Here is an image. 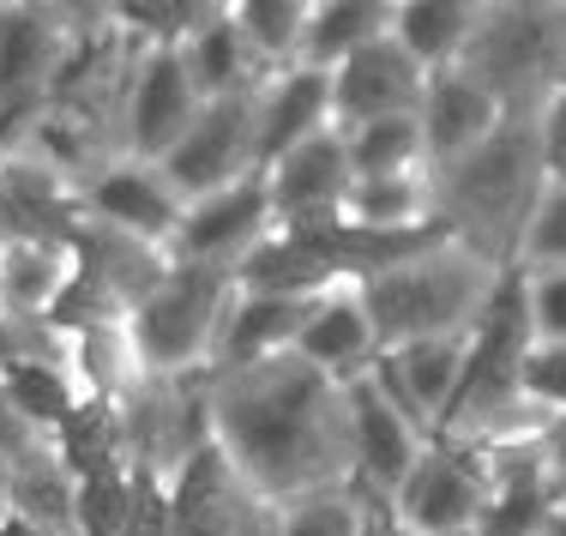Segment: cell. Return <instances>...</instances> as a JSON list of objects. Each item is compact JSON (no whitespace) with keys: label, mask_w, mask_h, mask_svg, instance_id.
<instances>
[{"label":"cell","mask_w":566,"mask_h":536,"mask_svg":"<svg viewBox=\"0 0 566 536\" xmlns=\"http://www.w3.org/2000/svg\"><path fill=\"white\" fill-rule=\"evenodd\" d=\"M206 428L235 476L272 506L356 482L344 386L295 350L206 374Z\"/></svg>","instance_id":"6da1fadb"},{"label":"cell","mask_w":566,"mask_h":536,"mask_svg":"<svg viewBox=\"0 0 566 536\" xmlns=\"http://www.w3.org/2000/svg\"><path fill=\"white\" fill-rule=\"evenodd\" d=\"M548 193L543 151H536V109H512L476 151L434 164V218L464 248L494 265H518L524 230Z\"/></svg>","instance_id":"7a4b0ae2"},{"label":"cell","mask_w":566,"mask_h":536,"mask_svg":"<svg viewBox=\"0 0 566 536\" xmlns=\"http://www.w3.org/2000/svg\"><path fill=\"white\" fill-rule=\"evenodd\" d=\"M501 284H506V265L482 260L476 248H464L452 235H434L428 248L356 277L361 307L374 319V338H380V356L403 350V344L470 338L476 319L489 314V302L501 296Z\"/></svg>","instance_id":"3957f363"},{"label":"cell","mask_w":566,"mask_h":536,"mask_svg":"<svg viewBox=\"0 0 566 536\" xmlns=\"http://www.w3.org/2000/svg\"><path fill=\"white\" fill-rule=\"evenodd\" d=\"M458 66L506 109H536L566 85V0H482Z\"/></svg>","instance_id":"277c9868"},{"label":"cell","mask_w":566,"mask_h":536,"mask_svg":"<svg viewBox=\"0 0 566 536\" xmlns=\"http://www.w3.org/2000/svg\"><path fill=\"white\" fill-rule=\"evenodd\" d=\"M235 296H241L235 272L175 260L169 277L127 319L145 374H157V380H199V374H211Z\"/></svg>","instance_id":"5b68a950"},{"label":"cell","mask_w":566,"mask_h":536,"mask_svg":"<svg viewBox=\"0 0 566 536\" xmlns=\"http://www.w3.org/2000/svg\"><path fill=\"white\" fill-rule=\"evenodd\" d=\"M489 494H494V482H489L482 452L434 434L380 506L403 536H470L489 518Z\"/></svg>","instance_id":"8992f818"},{"label":"cell","mask_w":566,"mask_h":536,"mask_svg":"<svg viewBox=\"0 0 566 536\" xmlns=\"http://www.w3.org/2000/svg\"><path fill=\"white\" fill-rule=\"evenodd\" d=\"M85 36V24H73L49 0H0V139L49 103Z\"/></svg>","instance_id":"52a82bcc"},{"label":"cell","mask_w":566,"mask_h":536,"mask_svg":"<svg viewBox=\"0 0 566 536\" xmlns=\"http://www.w3.org/2000/svg\"><path fill=\"white\" fill-rule=\"evenodd\" d=\"M78 277L61 307V326H97V319H133V307L169 277L175 253L157 241L120 235L109 223L78 218Z\"/></svg>","instance_id":"ba28073f"},{"label":"cell","mask_w":566,"mask_h":536,"mask_svg":"<svg viewBox=\"0 0 566 536\" xmlns=\"http://www.w3.org/2000/svg\"><path fill=\"white\" fill-rule=\"evenodd\" d=\"M206 109L193 73H187L181 49L175 43H139L120 91V157H145V164H164L175 151L193 115Z\"/></svg>","instance_id":"9c48e42d"},{"label":"cell","mask_w":566,"mask_h":536,"mask_svg":"<svg viewBox=\"0 0 566 536\" xmlns=\"http://www.w3.org/2000/svg\"><path fill=\"white\" fill-rule=\"evenodd\" d=\"M164 536H277V506L253 482L235 476V464L218 446H199L169 476V525Z\"/></svg>","instance_id":"30bf717a"},{"label":"cell","mask_w":566,"mask_h":536,"mask_svg":"<svg viewBox=\"0 0 566 536\" xmlns=\"http://www.w3.org/2000/svg\"><path fill=\"white\" fill-rule=\"evenodd\" d=\"M157 169L175 181V193H181L187 206H193V199H206V193H223V187H235V181H248V176H260L253 91H241V97H211Z\"/></svg>","instance_id":"8fae6325"},{"label":"cell","mask_w":566,"mask_h":536,"mask_svg":"<svg viewBox=\"0 0 566 536\" xmlns=\"http://www.w3.org/2000/svg\"><path fill=\"white\" fill-rule=\"evenodd\" d=\"M78 235V181L24 139H0V248Z\"/></svg>","instance_id":"7c38bea8"},{"label":"cell","mask_w":566,"mask_h":536,"mask_svg":"<svg viewBox=\"0 0 566 536\" xmlns=\"http://www.w3.org/2000/svg\"><path fill=\"white\" fill-rule=\"evenodd\" d=\"M277 235V211H272V193H265V176H248L223 193H206L187 206L181 218V235H175V260L187 265H218V272H241L253 248Z\"/></svg>","instance_id":"4fadbf2b"},{"label":"cell","mask_w":566,"mask_h":536,"mask_svg":"<svg viewBox=\"0 0 566 536\" xmlns=\"http://www.w3.org/2000/svg\"><path fill=\"white\" fill-rule=\"evenodd\" d=\"M78 218L109 223L120 235L157 241V248H175L187 199L175 193V181L157 164H145V157H115V164H103L97 176L78 187Z\"/></svg>","instance_id":"5bb4252c"},{"label":"cell","mask_w":566,"mask_h":536,"mask_svg":"<svg viewBox=\"0 0 566 536\" xmlns=\"http://www.w3.org/2000/svg\"><path fill=\"white\" fill-rule=\"evenodd\" d=\"M349 398V446H356V482L374 494V501H386V494L403 482L416 459H422V446L434 434H428L422 422L410 417V410L398 404L392 392L380 386V374H356V380L344 386Z\"/></svg>","instance_id":"9a60e30c"},{"label":"cell","mask_w":566,"mask_h":536,"mask_svg":"<svg viewBox=\"0 0 566 536\" xmlns=\"http://www.w3.org/2000/svg\"><path fill=\"white\" fill-rule=\"evenodd\" d=\"M265 176V193H272V211H277V230H332L344 211V193H349V157H344V133L326 127L319 139L283 151L277 164L260 169Z\"/></svg>","instance_id":"2e32d148"},{"label":"cell","mask_w":566,"mask_h":536,"mask_svg":"<svg viewBox=\"0 0 566 536\" xmlns=\"http://www.w3.org/2000/svg\"><path fill=\"white\" fill-rule=\"evenodd\" d=\"M422 91H428V66L398 36H380V43L356 49L349 61L332 66V120L361 127V120H380V115H416Z\"/></svg>","instance_id":"e0dca14e"},{"label":"cell","mask_w":566,"mask_h":536,"mask_svg":"<svg viewBox=\"0 0 566 536\" xmlns=\"http://www.w3.org/2000/svg\"><path fill=\"white\" fill-rule=\"evenodd\" d=\"M326 127H338V120H332V73H319V66L290 61V66H277V73L253 91V139H260V169L277 164L283 151H295V145L319 139Z\"/></svg>","instance_id":"ac0fdd59"},{"label":"cell","mask_w":566,"mask_h":536,"mask_svg":"<svg viewBox=\"0 0 566 536\" xmlns=\"http://www.w3.org/2000/svg\"><path fill=\"white\" fill-rule=\"evenodd\" d=\"M295 356L307 368L332 374L338 386H349L356 374H368L380 361V338H374V319L361 307L356 277H338V284H326L314 296V307L302 319V338H295Z\"/></svg>","instance_id":"d6986e66"},{"label":"cell","mask_w":566,"mask_h":536,"mask_svg":"<svg viewBox=\"0 0 566 536\" xmlns=\"http://www.w3.org/2000/svg\"><path fill=\"white\" fill-rule=\"evenodd\" d=\"M7 518L43 536H85L78 530V464L66 459L61 434H43L7 459Z\"/></svg>","instance_id":"ffe728a7"},{"label":"cell","mask_w":566,"mask_h":536,"mask_svg":"<svg viewBox=\"0 0 566 536\" xmlns=\"http://www.w3.org/2000/svg\"><path fill=\"white\" fill-rule=\"evenodd\" d=\"M512 109L494 97L489 85L464 73V66H447V73H428V91H422V139H428V164H452V157L476 151L494 127H501Z\"/></svg>","instance_id":"44dd1931"},{"label":"cell","mask_w":566,"mask_h":536,"mask_svg":"<svg viewBox=\"0 0 566 536\" xmlns=\"http://www.w3.org/2000/svg\"><path fill=\"white\" fill-rule=\"evenodd\" d=\"M464 350H470V338L403 344V350H386L374 361V374L428 434H440V422H447V410L458 398V380H464Z\"/></svg>","instance_id":"7402d4cb"},{"label":"cell","mask_w":566,"mask_h":536,"mask_svg":"<svg viewBox=\"0 0 566 536\" xmlns=\"http://www.w3.org/2000/svg\"><path fill=\"white\" fill-rule=\"evenodd\" d=\"M344 230L361 235H422L440 230L434 218V169H416V176H356L338 211Z\"/></svg>","instance_id":"603a6c76"},{"label":"cell","mask_w":566,"mask_h":536,"mask_svg":"<svg viewBox=\"0 0 566 536\" xmlns=\"http://www.w3.org/2000/svg\"><path fill=\"white\" fill-rule=\"evenodd\" d=\"M181 61H187V73H193V85H199V97H241V91H260L265 78L277 73V66H265L260 55H253V43L241 36V24L229 19V7L223 12H211L206 24H193V31L181 36Z\"/></svg>","instance_id":"cb8c5ba5"},{"label":"cell","mask_w":566,"mask_h":536,"mask_svg":"<svg viewBox=\"0 0 566 536\" xmlns=\"http://www.w3.org/2000/svg\"><path fill=\"white\" fill-rule=\"evenodd\" d=\"M314 296H319V290H314ZM314 296H253V290H241L235 307H229V319H223V344H218L211 374L295 350V338H302V319H307V307H314Z\"/></svg>","instance_id":"d4e9b609"},{"label":"cell","mask_w":566,"mask_h":536,"mask_svg":"<svg viewBox=\"0 0 566 536\" xmlns=\"http://www.w3.org/2000/svg\"><path fill=\"white\" fill-rule=\"evenodd\" d=\"M392 7L398 0H314V19H307V36H302V61L332 73L356 49L392 36Z\"/></svg>","instance_id":"484cf974"},{"label":"cell","mask_w":566,"mask_h":536,"mask_svg":"<svg viewBox=\"0 0 566 536\" xmlns=\"http://www.w3.org/2000/svg\"><path fill=\"white\" fill-rule=\"evenodd\" d=\"M482 0H398L392 7V36L410 49L428 73H447L464 55L470 31H476Z\"/></svg>","instance_id":"4316f807"},{"label":"cell","mask_w":566,"mask_h":536,"mask_svg":"<svg viewBox=\"0 0 566 536\" xmlns=\"http://www.w3.org/2000/svg\"><path fill=\"white\" fill-rule=\"evenodd\" d=\"M344 133V157H349V181L356 176H416L428 164V139L416 115H380L361 127H338Z\"/></svg>","instance_id":"83f0119b"},{"label":"cell","mask_w":566,"mask_h":536,"mask_svg":"<svg viewBox=\"0 0 566 536\" xmlns=\"http://www.w3.org/2000/svg\"><path fill=\"white\" fill-rule=\"evenodd\" d=\"M374 494L361 482L326 494H302V501L277 506V536H368L374 530Z\"/></svg>","instance_id":"f1b7e54d"},{"label":"cell","mask_w":566,"mask_h":536,"mask_svg":"<svg viewBox=\"0 0 566 536\" xmlns=\"http://www.w3.org/2000/svg\"><path fill=\"white\" fill-rule=\"evenodd\" d=\"M229 19L241 24V36L253 43V55L265 66H290V61H302L314 0H229Z\"/></svg>","instance_id":"f546056e"},{"label":"cell","mask_w":566,"mask_h":536,"mask_svg":"<svg viewBox=\"0 0 566 536\" xmlns=\"http://www.w3.org/2000/svg\"><path fill=\"white\" fill-rule=\"evenodd\" d=\"M103 7H109V24H120L139 43H181L193 24H206L229 0H103Z\"/></svg>","instance_id":"4dcf8cb0"},{"label":"cell","mask_w":566,"mask_h":536,"mask_svg":"<svg viewBox=\"0 0 566 536\" xmlns=\"http://www.w3.org/2000/svg\"><path fill=\"white\" fill-rule=\"evenodd\" d=\"M518 277H524V307H531L536 350L566 344V265H543V272H518Z\"/></svg>","instance_id":"1f68e13d"},{"label":"cell","mask_w":566,"mask_h":536,"mask_svg":"<svg viewBox=\"0 0 566 536\" xmlns=\"http://www.w3.org/2000/svg\"><path fill=\"white\" fill-rule=\"evenodd\" d=\"M543 265H566V187L543 193L531 230H524V248H518V272H543Z\"/></svg>","instance_id":"d6a6232c"},{"label":"cell","mask_w":566,"mask_h":536,"mask_svg":"<svg viewBox=\"0 0 566 536\" xmlns=\"http://www.w3.org/2000/svg\"><path fill=\"white\" fill-rule=\"evenodd\" d=\"M536 151H543L548 187H566V85L536 103Z\"/></svg>","instance_id":"836d02e7"},{"label":"cell","mask_w":566,"mask_h":536,"mask_svg":"<svg viewBox=\"0 0 566 536\" xmlns=\"http://www.w3.org/2000/svg\"><path fill=\"white\" fill-rule=\"evenodd\" d=\"M524 386H531L543 404H555V417H566V344L531 350V361H524Z\"/></svg>","instance_id":"e575fe53"},{"label":"cell","mask_w":566,"mask_h":536,"mask_svg":"<svg viewBox=\"0 0 566 536\" xmlns=\"http://www.w3.org/2000/svg\"><path fill=\"white\" fill-rule=\"evenodd\" d=\"M49 7L66 12L73 24H85V31H103V24H109V7H103V0H49Z\"/></svg>","instance_id":"d590c367"},{"label":"cell","mask_w":566,"mask_h":536,"mask_svg":"<svg viewBox=\"0 0 566 536\" xmlns=\"http://www.w3.org/2000/svg\"><path fill=\"white\" fill-rule=\"evenodd\" d=\"M536 536H566V506L560 501L548 506V518H543V530H536Z\"/></svg>","instance_id":"8d00e7d4"},{"label":"cell","mask_w":566,"mask_h":536,"mask_svg":"<svg viewBox=\"0 0 566 536\" xmlns=\"http://www.w3.org/2000/svg\"><path fill=\"white\" fill-rule=\"evenodd\" d=\"M548 494H555V501L566 506V471H555V476H548Z\"/></svg>","instance_id":"74e56055"},{"label":"cell","mask_w":566,"mask_h":536,"mask_svg":"<svg viewBox=\"0 0 566 536\" xmlns=\"http://www.w3.org/2000/svg\"><path fill=\"white\" fill-rule=\"evenodd\" d=\"M0 536H43V530H24V525H12V518H0Z\"/></svg>","instance_id":"f35d334b"},{"label":"cell","mask_w":566,"mask_h":536,"mask_svg":"<svg viewBox=\"0 0 566 536\" xmlns=\"http://www.w3.org/2000/svg\"><path fill=\"white\" fill-rule=\"evenodd\" d=\"M0 518H7V464H0Z\"/></svg>","instance_id":"ab89813d"},{"label":"cell","mask_w":566,"mask_h":536,"mask_svg":"<svg viewBox=\"0 0 566 536\" xmlns=\"http://www.w3.org/2000/svg\"><path fill=\"white\" fill-rule=\"evenodd\" d=\"M470 536H482V530H470Z\"/></svg>","instance_id":"60d3db41"}]
</instances>
